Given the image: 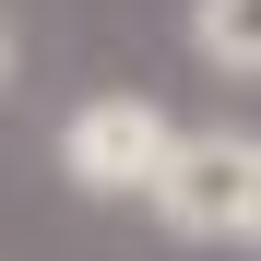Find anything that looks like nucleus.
I'll use <instances>...</instances> for the list:
<instances>
[{
  "instance_id": "obj_5",
  "label": "nucleus",
  "mask_w": 261,
  "mask_h": 261,
  "mask_svg": "<svg viewBox=\"0 0 261 261\" xmlns=\"http://www.w3.org/2000/svg\"><path fill=\"white\" fill-rule=\"evenodd\" d=\"M0 83H12V12H0Z\"/></svg>"
},
{
  "instance_id": "obj_2",
  "label": "nucleus",
  "mask_w": 261,
  "mask_h": 261,
  "mask_svg": "<svg viewBox=\"0 0 261 261\" xmlns=\"http://www.w3.org/2000/svg\"><path fill=\"white\" fill-rule=\"evenodd\" d=\"M249 166H261L249 130H178V154L143 202L166 238H249Z\"/></svg>"
},
{
  "instance_id": "obj_4",
  "label": "nucleus",
  "mask_w": 261,
  "mask_h": 261,
  "mask_svg": "<svg viewBox=\"0 0 261 261\" xmlns=\"http://www.w3.org/2000/svg\"><path fill=\"white\" fill-rule=\"evenodd\" d=\"M249 249H261V166H249Z\"/></svg>"
},
{
  "instance_id": "obj_3",
  "label": "nucleus",
  "mask_w": 261,
  "mask_h": 261,
  "mask_svg": "<svg viewBox=\"0 0 261 261\" xmlns=\"http://www.w3.org/2000/svg\"><path fill=\"white\" fill-rule=\"evenodd\" d=\"M190 48L214 71H261V0H190Z\"/></svg>"
},
{
  "instance_id": "obj_1",
  "label": "nucleus",
  "mask_w": 261,
  "mask_h": 261,
  "mask_svg": "<svg viewBox=\"0 0 261 261\" xmlns=\"http://www.w3.org/2000/svg\"><path fill=\"white\" fill-rule=\"evenodd\" d=\"M166 154H178V119H166L154 95H83L60 119V178L83 202H143L166 178Z\"/></svg>"
}]
</instances>
